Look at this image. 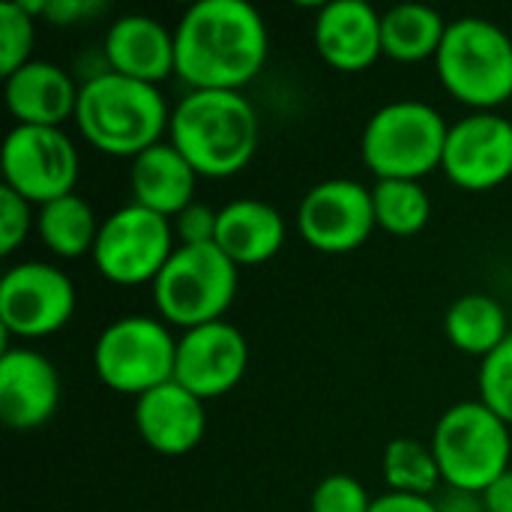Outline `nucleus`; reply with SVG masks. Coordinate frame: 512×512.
Masks as SVG:
<instances>
[{
  "label": "nucleus",
  "instance_id": "a211bd4d",
  "mask_svg": "<svg viewBox=\"0 0 512 512\" xmlns=\"http://www.w3.org/2000/svg\"><path fill=\"white\" fill-rule=\"evenodd\" d=\"M102 54L111 72L159 87L165 78L177 75V45L174 30L150 15H120L108 24L102 39Z\"/></svg>",
  "mask_w": 512,
  "mask_h": 512
},
{
  "label": "nucleus",
  "instance_id": "f3484780",
  "mask_svg": "<svg viewBox=\"0 0 512 512\" xmlns=\"http://www.w3.org/2000/svg\"><path fill=\"white\" fill-rule=\"evenodd\" d=\"M132 423L138 438L159 456L177 459L192 453L207 432V411L204 402L180 387L177 381H168L141 399H135Z\"/></svg>",
  "mask_w": 512,
  "mask_h": 512
},
{
  "label": "nucleus",
  "instance_id": "72a5a7b5",
  "mask_svg": "<svg viewBox=\"0 0 512 512\" xmlns=\"http://www.w3.org/2000/svg\"><path fill=\"white\" fill-rule=\"evenodd\" d=\"M438 512H489L483 495L477 492H459V489H447L438 501Z\"/></svg>",
  "mask_w": 512,
  "mask_h": 512
},
{
  "label": "nucleus",
  "instance_id": "423d86ee",
  "mask_svg": "<svg viewBox=\"0 0 512 512\" xmlns=\"http://www.w3.org/2000/svg\"><path fill=\"white\" fill-rule=\"evenodd\" d=\"M240 288V267L216 246H177L156 282L153 309L168 327L195 330L225 321Z\"/></svg>",
  "mask_w": 512,
  "mask_h": 512
},
{
  "label": "nucleus",
  "instance_id": "f704fd0d",
  "mask_svg": "<svg viewBox=\"0 0 512 512\" xmlns=\"http://www.w3.org/2000/svg\"><path fill=\"white\" fill-rule=\"evenodd\" d=\"M483 501L489 512H512V468L483 492Z\"/></svg>",
  "mask_w": 512,
  "mask_h": 512
},
{
  "label": "nucleus",
  "instance_id": "393cba45",
  "mask_svg": "<svg viewBox=\"0 0 512 512\" xmlns=\"http://www.w3.org/2000/svg\"><path fill=\"white\" fill-rule=\"evenodd\" d=\"M372 204L378 228L393 237H414L432 219V198L420 180H378Z\"/></svg>",
  "mask_w": 512,
  "mask_h": 512
},
{
  "label": "nucleus",
  "instance_id": "dca6fc26",
  "mask_svg": "<svg viewBox=\"0 0 512 512\" xmlns=\"http://www.w3.org/2000/svg\"><path fill=\"white\" fill-rule=\"evenodd\" d=\"M321 60L336 72H366L384 57L381 12L363 0L324 3L312 24Z\"/></svg>",
  "mask_w": 512,
  "mask_h": 512
},
{
  "label": "nucleus",
  "instance_id": "0eeeda50",
  "mask_svg": "<svg viewBox=\"0 0 512 512\" xmlns=\"http://www.w3.org/2000/svg\"><path fill=\"white\" fill-rule=\"evenodd\" d=\"M432 453L447 489L483 495L510 471L512 432L480 399L459 402L435 423Z\"/></svg>",
  "mask_w": 512,
  "mask_h": 512
},
{
  "label": "nucleus",
  "instance_id": "6e6552de",
  "mask_svg": "<svg viewBox=\"0 0 512 512\" xmlns=\"http://www.w3.org/2000/svg\"><path fill=\"white\" fill-rule=\"evenodd\" d=\"M177 336L162 318L126 315L111 321L93 345V369L99 381L120 393L141 399L144 393L174 381Z\"/></svg>",
  "mask_w": 512,
  "mask_h": 512
},
{
  "label": "nucleus",
  "instance_id": "7c9ffc66",
  "mask_svg": "<svg viewBox=\"0 0 512 512\" xmlns=\"http://www.w3.org/2000/svg\"><path fill=\"white\" fill-rule=\"evenodd\" d=\"M33 18H45L54 27H72L84 24L105 12V3L99 0H21Z\"/></svg>",
  "mask_w": 512,
  "mask_h": 512
},
{
  "label": "nucleus",
  "instance_id": "5701e85b",
  "mask_svg": "<svg viewBox=\"0 0 512 512\" xmlns=\"http://www.w3.org/2000/svg\"><path fill=\"white\" fill-rule=\"evenodd\" d=\"M444 336L447 342L471 357L486 360L498 351L510 336V321L504 306L489 294H462L450 303L444 315Z\"/></svg>",
  "mask_w": 512,
  "mask_h": 512
},
{
  "label": "nucleus",
  "instance_id": "412c9836",
  "mask_svg": "<svg viewBox=\"0 0 512 512\" xmlns=\"http://www.w3.org/2000/svg\"><path fill=\"white\" fill-rule=\"evenodd\" d=\"M216 246L237 267H258L279 255L285 246L282 213L261 198H237L219 207Z\"/></svg>",
  "mask_w": 512,
  "mask_h": 512
},
{
  "label": "nucleus",
  "instance_id": "2f4dec72",
  "mask_svg": "<svg viewBox=\"0 0 512 512\" xmlns=\"http://www.w3.org/2000/svg\"><path fill=\"white\" fill-rule=\"evenodd\" d=\"M177 246H207L216 243V225H219V210L195 201L189 204L180 216L171 219Z\"/></svg>",
  "mask_w": 512,
  "mask_h": 512
},
{
  "label": "nucleus",
  "instance_id": "9d476101",
  "mask_svg": "<svg viewBox=\"0 0 512 512\" xmlns=\"http://www.w3.org/2000/svg\"><path fill=\"white\" fill-rule=\"evenodd\" d=\"M0 165L3 186L36 207L72 195L81 174L75 141L63 129L48 126H12Z\"/></svg>",
  "mask_w": 512,
  "mask_h": 512
},
{
  "label": "nucleus",
  "instance_id": "6ab92c4d",
  "mask_svg": "<svg viewBox=\"0 0 512 512\" xmlns=\"http://www.w3.org/2000/svg\"><path fill=\"white\" fill-rule=\"evenodd\" d=\"M81 84L75 75L48 60H30L9 78H3V99L15 126H48L63 129L75 120Z\"/></svg>",
  "mask_w": 512,
  "mask_h": 512
},
{
  "label": "nucleus",
  "instance_id": "bb28decb",
  "mask_svg": "<svg viewBox=\"0 0 512 512\" xmlns=\"http://www.w3.org/2000/svg\"><path fill=\"white\" fill-rule=\"evenodd\" d=\"M36 18L24 3H0V75L9 78L33 60Z\"/></svg>",
  "mask_w": 512,
  "mask_h": 512
},
{
  "label": "nucleus",
  "instance_id": "ddd939ff",
  "mask_svg": "<svg viewBox=\"0 0 512 512\" xmlns=\"http://www.w3.org/2000/svg\"><path fill=\"white\" fill-rule=\"evenodd\" d=\"M444 177L465 192H492L512 177V117L471 111L450 126Z\"/></svg>",
  "mask_w": 512,
  "mask_h": 512
},
{
  "label": "nucleus",
  "instance_id": "20e7f679",
  "mask_svg": "<svg viewBox=\"0 0 512 512\" xmlns=\"http://www.w3.org/2000/svg\"><path fill=\"white\" fill-rule=\"evenodd\" d=\"M441 87L471 111H498L512 99V36L495 21H450L435 57Z\"/></svg>",
  "mask_w": 512,
  "mask_h": 512
},
{
  "label": "nucleus",
  "instance_id": "1a4fd4ad",
  "mask_svg": "<svg viewBox=\"0 0 512 512\" xmlns=\"http://www.w3.org/2000/svg\"><path fill=\"white\" fill-rule=\"evenodd\" d=\"M174 249L177 237L171 219L129 201L102 219L90 258L111 285L138 288L156 282Z\"/></svg>",
  "mask_w": 512,
  "mask_h": 512
},
{
  "label": "nucleus",
  "instance_id": "f03ea898",
  "mask_svg": "<svg viewBox=\"0 0 512 512\" xmlns=\"http://www.w3.org/2000/svg\"><path fill=\"white\" fill-rule=\"evenodd\" d=\"M168 141L198 177L225 180L249 168L261 144V120L243 93L189 90L171 108Z\"/></svg>",
  "mask_w": 512,
  "mask_h": 512
},
{
  "label": "nucleus",
  "instance_id": "7ed1b4c3",
  "mask_svg": "<svg viewBox=\"0 0 512 512\" xmlns=\"http://www.w3.org/2000/svg\"><path fill=\"white\" fill-rule=\"evenodd\" d=\"M75 126L93 150L117 159H135L168 141L171 108L159 87L105 72L81 84Z\"/></svg>",
  "mask_w": 512,
  "mask_h": 512
},
{
  "label": "nucleus",
  "instance_id": "4be33fe9",
  "mask_svg": "<svg viewBox=\"0 0 512 512\" xmlns=\"http://www.w3.org/2000/svg\"><path fill=\"white\" fill-rule=\"evenodd\" d=\"M450 21L441 12L423 3H402L381 15V39L384 57L396 63H423L435 60Z\"/></svg>",
  "mask_w": 512,
  "mask_h": 512
},
{
  "label": "nucleus",
  "instance_id": "a878e982",
  "mask_svg": "<svg viewBox=\"0 0 512 512\" xmlns=\"http://www.w3.org/2000/svg\"><path fill=\"white\" fill-rule=\"evenodd\" d=\"M381 471H384L390 492H402V495L432 498V492L444 483L432 447H426L414 438L390 441L384 450V459H381Z\"/></svg>",
  "mask_w": 512,
  "mask_h": 512
},
{
  "label": "nucleus",
  "instance_id": "39448f33",
  "mask_svg": "<svg viewBox=\"0 0 512 512\" xmlns=\"http://www.w3.org/2000/svg\"><path fill=\"white\" fill-rule=\"evenodd\" d=\"M450 123L420 99L381 105L363 126L360 159L378 180H423L441 171Z\"/></svg>",
  "mask_w": 512,
  "mask_h": 512
},
{
  "label": "nucleus",
  "instance_id": "f257e3e1",
  "mask_svg": "<svg viewBox=\"0 0 512 512\" xmlns=\"http://www.w3.org/2000/svg\"><path fill=\"white\" fill-rule=\"evenodd\" d=\"M177 78L189 90L243 93L267 63L264 15L246 0H198L174 24Z\"/></svg>",
  "mask_w": 512,
  "mask_h": 512
},
{
  "label": "nucleus",
  "instance_id": "473e14b6",
  "mask_svg": "<svg viewBox=\"0 0 512 512\" xmlns=\"http://www.w3.org/2000/svg\"><path fill=\"white\" fill-rule=\"evenodd\" d=\"M369 512H438V504L423 495H402V492H387L372 501Z\"/></svg>",
  "mask_w": 512,
  "mask_h": 512
},
{
  "label": "nucleus",
  "instance_id": "aec40b11",
  "mask_svg": "<svg viewBox=\"0 0 512 512\" xmlns=\"http://www.w3.org/2000/svg\"><path fill=\"white\" fill-rule=\"evenodd\" d=\"M195 186H198L195 168L171 141L144 150L129 165L132 204L147 207L165 219H174L189 204H195Z\"/></svg>",
  "mask_w": 512,
  "mask_h": 512
},
{
  "label": "nucleus",
  "instance_id": "2eb2a0df",
  "mask_svg": "<svg viewBox=\"0 0 512 512\" xmlns=\"http://www.w3.org/2000/svg\"><path fill=\"white\" fill-rule=\"evenodd\" d=\"M60 405V375L33 348H3L0 357V420L12 432H36Z\"/></svg>",
  "mask_w": 512,
  "mask_h": 512
},
{
  "label": "nucleus",
  "instance_id": "f8f14e48",
  "mask_svg": "<svg viewBox=\"0 0 512 512\" xmlns=\"http://www.w3.org/2000/svg\"><path fill=\"white\" fill-rule=\"evenodd\" d=\"M375 204L372 189L351 177H330L315 183L297 207L300 240L324 255H348L360 249L372 231Z\"/></svg>",
  "mask_w": 512,
  "mask_h": 512
},
{
  "label": "nucleus",
  "instance_id": "b1692460",
  "mask_svg": "<svg viewBox=\"0 0 512 512\" xmlns=\"http://www.w3.org/2000/svg\"><path fill=\"white\" fill-rule=\"evenodd\" d=\"M99 225L102 219H96V210L90 207V201H84L75 192L36 207V237L54 258H63V261L93 255Z\"/></svg>",
  "mask_w": 512,
  "mask_h": 512
},
{
  "label": "nucleus",
  "instance_id": "4468645a",
  "mask_svg": "<svg viewBox=\"0 0 512 512\" xmlns=\"http://www.w3.org/2000/svg\"><path fill=\"white\" fill-rule=\"evenodd\" d=\"M249 369V342L231 321H213L177 336L174 381L201 402L240 387Z\"/></svg>",
  "mask_w": 512,
  "mask_h": 512
},
{
  "label": "nucleus",
  "instance_id": "cd10ccee",
  "mask_svg": "<svg viewBox=\"0 0 512 512\" xmlns=\"http://www.w3.org/2000/svg\"><path fill=\"white\" fill-rule=\"evenodd\" d=\"M477 384H480V402L512 429V333L498 351L480 360Z\"/></svg>",
  "mask_w": 512,
  "mask_h": 512
},
{
  "label": "nucleus",
  "instance_id": "c756f323",
  "mask_svg": "<svg viewBox=\"0 0 512 512\" xmlns=\"http://www.w3.org/2000/svg\"><path fill=\"white\" fill-rule=\"evenodd\" d=\"M30 231H36L33 204L9 186H0V255L9 258L18 246H24Z\"/></svg>",
  "mask_w": 512,
  "mask_h": 512
},
{
  "label": "nucleus",
  "instance_id": "9b49d317",
  "mask_svg": "<svg viewBox=\"0 0 512 512\" xmlns=\"http://www.w3.org/2000/svg\"><path fill=\"white\" fill-rule=\"evenodd\" d=\"M75 282L54 264L24 261L0 279V327L24 342L60 333L75 315Z\"/></svg>",
  "mask_w": 512,
  "mask_h": 512
},
{
  "label": "nucleus",
  "instance_id": "c85d7f7f",
  "mask_svg": "<svg viewBox=\"0 0 512 512\" xmlns=\"http://www.w3.org/2000/svg\"><path fill=\"white\" fill-rule=\"evenodd\" d=\"M369 492L360 486V480H354L351 474H330L324 477L309 498V510L312 512H369L372 510Z\"/></svg>",
  "mask_w": 512,
  "mask_h": 512
}]
</instances>
